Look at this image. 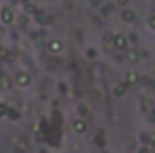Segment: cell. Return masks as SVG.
Wrapping results in <instances>:
<instances>
[{"label": "cell", "mask_w": 155, "mask_h": 153, "mask_svg": "<svg viewBox=\"0 0 155 153\" xmlns=\"http://www.w3.org/2000/svg\"><path fill=\"white\" fill-rule=\"evenodd\" d=\"M43 16H45L43 11H38V13H36V18H38V20H43Z\"/></svg>", "instance_id": "9c48e42d"}, {"label": "cell", "mask_w": 155, "mask_h": 153, "mask_svg": "<svg viewBox=\"0 0 155 153\" xmlns=\"http://www.w3.org/2000/svg\"><path fill=\"white\" fill-rule=\"evenodd\" d=\"M49 49H51L52 52H58V50L61 49V43H60L58 40H52V41H51V45H49Z\"/></svg>", "instance_id": "277c9868"}, {"label": "cell", "mask_w": 155, "mask_h": 153, "mask_svg": "<svg viewBox=\"0 0 155 153\" xmlns=\"http://www.w3.org/2000/svg\"><path fill=\"white\" fill-rule=\"evenodd\" d=\"M116 45H117V47H124V45H126V40H124V36H121V34H119V36H116Z\"/></svg>", "instance_id": "8992f818"}, {"label": "cell", "mask_w": 155, "mask_h": 153, "mask_svg": "<svg viewBox=\"0 0 155 153\" xmlns=\"http://www.w3.org/2000/svg\"><path fill=\"white\" fill-rule=\"evenodd\" d=\"M99 2H101V0H90V4H92V5H97Z\"/></svg>", "instance_id": "8fae6325"}, {"label": "cell", "mask_w": 155, "mask_h": 153, "mask_svg": "<svg viewBox=\"0 0 155 153\" xmlns=\"http://www.w3.org/2000/svg\"><path fill=\"white\" fill-rule=\"evenodd\" d=\"M134 18H135V13L132 9H124L123 11V20L124 22H134Z\"/></svg>", "instance_id": "3957f363"}, {"label": "cell", "mask_w": 155, "mask_h": 153, "mask_svg": "<svg viewBox=\"0 0 155 153\" xmlns=\"http://www.w3.org/2000/svg\"><path fill=\"white\" fill-rule=\"evenodd\" d=\"M148 24H150L152 29H155V16H150V18H148Z\"/></svg>", "instance_id": "ba28073f"}, {"label": "cell", "mask_w": 155, "mask_h": 153, "mask_svg": "<svg viewBox=\"0 0 155 153\" xmlns=\"http://www.w3.org/2000/svg\"><path fill=\"white\" fill-rule=\"evenodd\" d=\"M4 112H5V110H4V106H0V115L4 114Z\"/></svg>", "instance_id": "7c38bea8"}, {"label": "cell", "mask_w": 155, "mask_h": 153, "mask_svg": "<svg viewBox=\"0 0 155 153\" xmlns=\"http://www.w3.org/2000/svg\"><path fill=\"white\" fill-rule=\"evenodd\" d=\"M49 2H52V0H49Z\"/></svg>", "instance_id": "4fadbf2b"}, {"label": "cell", "mask_w": 155, "mask_h": 153, "mask_svg": "<svg viewBox=\"0 0 155 153\" xmlns=\"http://www.w3.org/2000/svg\"><path fill=\"white\" fill-rule=\"evenodd\" d=\"M29 81H31V77L27 76V74H18L16 76V85H20V86H25V85H29Z\"/></svg>", "instance_id": "7a4b0ae2"}, {"label": "cell", "mask_w": 155, "mask_h": 153, "mask_svg": "<svg viewBox=\"0 0 155 153\" xmlns=\"http://www.w3.org/2000/svg\"><path fill=\"white\" fill-rule=\"evenodd\" d=\"M0 20H2V24H5V25L13 24V20H15V15H13L11 7H4V9L0 11Z\"/></svg>", "instance_id": "6da1fadb"}, {"label": "cell", "mask_w": 155, "mask_h": 153, "mask_svg": "<svg viewBox=\"0 0 155 153\" xmlns=\"http://www.w3.org/2000/svg\"><path fill=\"white\" fill-rule=\"evenodd\" d=\"M25 13H27V15H33V13H36V7H35V4H25Z\"/></svg>", "instance_id": "52a82bcc"}, {"label": "cell", "mask_w": 155, "mask_h": 153, "mask_svg": "<svg viewBox=\"0 0 155 153\" xmlns=\"http://www.w3.org/2000/svg\"><path fill=\"white\" fill-rule=\"evenodd\" d=\"M119 5H128V0H117Z\"/></svg>", "instance_id": "30bf717a"}, {"label": "cell", "mask_w": 155, "mask_h": 153, "mask_svg": "<svg viewBox=\"0 0 155 153\" xmlns=\"http://www.w3.org/2000/svg\"><path fill=\"white\" fill-rule=\"evenodd\" d=\"M101 13H103L105 16H108V15H112V13H114V5H112V4H107V5H105V7L101 9Z\"/></svg>", "instance_id": "5b68a950"}]
</instances>
